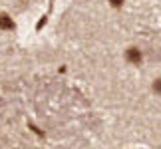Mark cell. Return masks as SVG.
<instances>
[{
    "mask_svg": "<svg viewBox=\"0 0 161 149\" xmlns=\"http://www.w3.org/2000/svg\"><path fill=\"white\" fill-rule=\"evenodd\" d=\"M125 58H127V62H131V64H139L141 62V52L137 48H129L125 52Z\"/></svg>",
    "mask_w": 161,
    "mask_h": 149,
    "instance_id": "6da1fadb",
    "label": "cell"
},
{
    "mask_svg": "<svg viewBox=\"0 0 161 149\" xmlns=\"http://www.w3.org/2000/svg\"><path fill=\"white\" fill-rule=\"evenodd\" d=\"M0 28L2 30H12L14 28V22H12V18L8 14H0Z\"/></svg>",
    "mask_w": 161,
    "mask_h": 149,
    "instance_id": "7a4b0ae2",
    "label": "cell"
},
{
    "mask_svg": "<svg viewBox=\"0 0 161 149\" xmlns=\"http://www.w3.org/2000/svg\"><path fill=\"white\" fill-rule=\"evenodd\" d=\"M109 2H111V6H115V8H117V6L123 4V0H109Z\"/></svg>",
    "mask_w": 161,
    "mask_h": 149,
    "instance_id": "3957f363",
    "label": "cell"
}]
</instances>
